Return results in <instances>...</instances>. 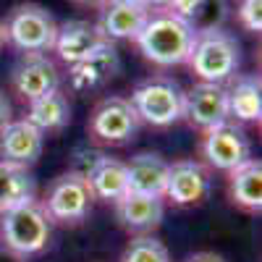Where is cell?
Wrapping results in <instances>:
<instances>
[{
  "instance_id": "1",
  "label": "cell",
  "mask_w": 262,
  "mask_h": 262,
  "mask_svg": "<svg viewBox=\"0 0 262 262\" xmlns=\"http://www.w3.org/2000/svg\"><path fill=\"white\" fill-rule=\"evenodd\" d=\"M194 37V27L181 16L170 11H149L147 24L142 27L134 42L149 63L160 66V69H170V66H181L189 60Z\"/></svg>"
},
{
  "instance_id": "2",
  "label": "cell",
  "mask_w": 262,
  "mask_h": 262,
  "mask_svg": "<svg viewBox=\"0 0 262 262\" xmlns=\"http://www.w3.org/2000/svg\"><path fill=\"white\" fill-rule=\"evenodd\" d=\"M238 63H242V48L231 32L223 27L196 32L186 66L200 81L228 84L238 71Z\"/></svg>"
},
{
  "instance_id": "3",
  "label": "cell",
  "mask_w": 262,
  "mask_h": 262,
  "mask_svg": "<svg viewBox=\"0 0 262 262\" xmlns=\"http://www.w3.org/2000/svg\"><path fill=\"white\" fill-rule=\"evenodd\" d=\"M53 236V223L42 207V202L32 200L21 207H13L0 215V242L6 252L16 259H27L45 252Z\"/></svg>"
},
{
  "instance_id": "4",
  "label": "cell",
  "mask_w": 262,
  "mask_h": 262,
  "mask_svg": "<svg viewBox=\"0 0 262 262\" xmlns=\"http://www.w3.org/2000/svg\"><path fill=\"white\" fill-rule=\"evenodd\" d=\"M128 102L134 105L142 123L155 128H168L184 116V90L179 86V81L163 74L139 81Z\"/></svg>"
},
{
  "instance_id": "5",
  "label": "cell",
  "mask_w": 262,
  "mask_h": 262,
  "mask_svg": "<svg viewBox=\"0 0 262 262\" xmlns=\"http://www.w3.org/2000/svg\"><path fill=\"white\" fill-rule=\"evenodd\" d=\"M3 32H6V42L11 48H16L21 55L50 53L55 45L58 24L48 8L37 3H21L3 21Z\"/></svg>"
},
{
  "instance_id": "6",
  "label": "cell",
  "mask_w": 262,
  "mask_h": 262,
  "mask_svg": "<svg viewBox=\"0 0 262 262\" xmlns=\"http://www.w3.org/2000/svg\"><path fill=\"white\" fill-rule=\"evenodd\" d=\"M142 121L126 97H105L100 100L92 113H90V121H86V134H90L95 142L100 144H113V147H121V144H128L131 139L137 137Z\"/></svg>"
},
{
  "instance_id": "7",
  "label": "cell",
  "mask_w": 262,
  "mask_h": 262,
  "mask_svg": "<svg viewBox=\"0 0 262 262\" xmlns=\"http://www.w3.org/2000/svg\"><path fill=\"white\" fill-rule=\"evenodd\" d=\"M200 158H202V165L207 170L231 173L233 168H238L242 163H247L252 158L249 137L244 134L242 126L231 123V121H226L221 126H212V128L202 131Z\"/></svg>"
},
{
  "instance_id": "8",
  "label": "cell",
  "mask_w": 262,
  "mask_h": 262,
  "mask_svg": "<svg viewBox=\"0 0 262 262\" xmlns=\"http://www.w3.org/2000/svg\"><path fill=\"white\" fill-rule=\"evenodd\" d=\"M92 191L86 186V181L76 173H63L53 181L48 189V196L42 207H45L50 223H63V226H79L86 221V215L92 210Z\"/></svg>"
},
{
  "instance_id": "9",
  "label": "cell",
  "mask_w": 262,
  "mask_h": 262,
  "mask_svg": "<svg viewBox=\"0 0 262 262\" xmlns=\"http://www.w3.org/2000/svg\"><path fill=\"white\" fill-rule=\"evenodd\" d=\"M11 81H13V92L24 102H34L39 97H48L60 90L58 66L53 58H48V53L21 55V60L13 66Z\"/></svg>"
},
{
  "instance_id": "10",
  "label": "cell",
  "mask_w": 262,
  "mask_h": 262,
  "mask_svg": "<svg viewBox=\"0 0 262 262\" xmlns=\"http://www.w3.org/2000/svg\"><path fill=\"white\" fill-rule=\"evenodd\" d=\"M191 128L207 131L228 121V92L226 84L196 81L191 90L184 92V116Z\"/></svg>"
},
{
  "instance_id": "11",
  "label": "cell",
  "mask_w": 262,
  "mask_h": 262,
  "mask_svg": "<svg viewBox=\"0 0 262 262\" xmlns=\"http://www.w3.org/2000/svg\"><path fill=\"white\" fill-rule=\"evenodd\" d=\"M210 191V170L200 160H176L168 165V181L163 200H170L179 207L200 205Z\"/></svg>"
},
{
  "instance_id": "12",
  "label": "cell",
  "mask_w": 262,
  "mask_h": 262,
  "mask_svg": "<svg viewBox=\"0 0 262 262\" xmlns=\"http://www.w3.org/2000/svg\"><path fill=\"white\" fill-rule=\"evenodd\" d=\"M121 71V58L113 42H105L102 48L90 53L84 60L69 66V84L74 92H95L105 86L111 79H116Z\"/></svg>"
},
{
  "instance_id": "13",
  "label": "cell",
  "mask_w": 262,
  "mask_h": 262,
  "mask_svg": "<svg viewBox=\"0 0 262 262\" xmlns=\"http://www.w3.org/2000/svg\"><path fill=\"white\" fill-rule=\"evenodd\" d=\"M42 144H45V134L37 131L27 118L21 121H8L0 128V160L13 163V165H34L42 155Z\"/></svg>"
},
{
  "instance_id": "14",
  "label": "cell",
  "mask_w": 262,
  "mask_h": 262,
  "mask_svg": "<svg viewBox=\"0 0 262 262\" xmlns=\"http://www.w3.org/2000/svg\"><path fill=\"white\" fill-rule=\"evenodd\" d=\"M105 42L107 39L102 37L97 24H92V21H81V18H71V21L58 24L53 50L58 53V58L63 63L74 66V63L84 60L90 53H95L97 48H102Z\"/></svg>"
},
{
  "instance_id": "15",
  "label": "cell",
  "mask_w": 262,
  "mask_h": 262,
  "mask_svg": "<svg viewBox=\"0 0 262 262\" xmlns=\"http://www.w3.org/2000/svg\"><path fill=\"white\" fill-rule=\"evenodd\" d=\"M116 215L126 231L131 233H149L155 231L163 223V196H149V194H134V191H126L121 200L116 202Z\"/></svg>"
},
{
  "instance_id": "16",
  "label": "cell",
  "mask_w": 262,
  "mask_h": 262,
  "mask_svg": "<svg viewBox=\"0 0 262 262\" xmlns=\"http://www.w3.org/2000/svg\"><path fill=\"white\" fill-rule=\"evenodd\" d=\"M149 8H137V6H126V3H105L100 11L97 27L107 42H118V39H137L142 27L147 24Z\"/></svg>"
},
{
  "instance_id": "17",
  "label": "cell",
  "mask_w": 262,
  "mask_h": 262,
  "mask_svg": "<svg viewBox=\"0 0 262 262\" xmlns=\"http://www.w3.org/2000/svg\"><path fill=\"white\" fill-rule=\"evenodd\" d=\"M168 165L158 152H139L126 163V176H128V191L134 194H149V196H163L165 181H168Z\"/></svg>"
},
{
  "instance_id": "18",
  "label": "cell",
  "mask_w": 262,
  "mask_h": 262,
  "mask_svg": "<svg viewBox=\"0 0 262 262\" xmlns=\"http://www.w3.org/2000/svg\"><path fill=\"white\" fill-rule=\"evenodd\" d=\"M86 186H90L95 200L102 202H118L121 196L128 191V176H126V163L107 158L100 152V158L95 160V165L90 168V173L84 176Z\"/></svg>"
},
{
  "instance_id": "19",
  "label": "cell",
  "mask_w": 262,
  "mask_h": 262,
  "mask_svg": "<svg viewBox=\"0 0 262 262\" xmlns=\"http://www.w3.org/2000/svg\"><path fill=\"white\" fill-rule=\"evenodd\" d=\"M228 196L244 212L259 215L262 210V163L249 158L228 173Z\"/></svg>"
},
{
  "instance_id": "20",
  "label": "cell",
  "mask_w": 262,
  "mask_h": 262,
  "mask_svg": "<svg viewBox=\"0 0 262 262\" xmlns=\"http://www.w3.org/2000/svg\"><path fill=\"white\" fill-rule=\"evenodd\" d=\"M228 92V118L242 123H259L262 116V81L257 74L233 76L226 86Z\"/></svg>"
},
{
  "instance_id": "21",
  "label": "cell",
  "mask_w": 262,
  "mask_h": 262,
  "mask_svg": "<svg viewBox=\"0 0 262 262\" xmlns=\"http://www.w3.org/2000/svg\"><path fill=\"white\" fill-rule=\"evenodd\" d=\"M37 184L24 165L0 160V215L34 200Z\"/></svg>"
},
{
  "instance_id": "22",
  "label": "cell",
  "mask_w": 262,
  "mask_h": 262,
  "mask_svg": "<svg viewBox=\"0 0 262 262\" xmlns=\"http://www.w3.org/2000/svg\"><path fill=\"white\" fill-rule=\"evenodd\" d=\"M27 121H29L37 131H42V134L63 131L66 126L71 123V105H69V97L58 90V92H53V95H48V97H39V100L29 102Z\"/></svg>"
},
{
  "instance_id": "23",
  "label": "cell",
  "mask_w": 262,
  "mask_h": 262,
  "mask_svg": "<svg viewBox=\"0 0 262 262\" xmlns=\"http://www.w3.org/2000/svg\"><path fill=\"white\" fill-rule=\"evenodd\" d=\"M170 13L181 16L194 32L217 29L226 18V0H170Z\"/></svg>"
},
{
  "instance_id": "24",
  "label": "cell",
  "mask_w": 262,
  "mask_h": 262,
  "mask_svg": "<svg viewBox=\"0 0 262 262\" xmlns=\"http://www.w3.org/2000/svg\"><path fill=\"white\" fill-rule=\"evenodd\" d=\"M121 262H170L168 247L155 236H137L121 254Z\"/></svg>"
},
{
  "instance_id": "25",
  "label": "cell",
  "mask_w": 262,
  "mask_h": 262,
  "mask_svg": "<svg viewBox=\"0 0 262 262\" xmlns=\"http://www.w3.org/2000/svg\"><path fill=\"white\" fill-rule=\"evenodd\" d=\"M236 16H238V24L247 32H252V34L262 32V0H242Z\"/></svg>"
},
{
  "instance_id": "26",
  "label": "cell",
  "mask_w": 262,
  "mask_h": 262,
  "mask_svg": "<svg viewBox=\"0 0 262 262\" xmlns=\"http://www.w3.org/2000/svg\"><path fill=\"white\" fill-rule=\"evenodd\" d=\"M11 111H13V107H11L8 95H6L3 90H0V128H3V126L11 121Z\"/></svg>"
},
{
  "instance_id": "27",
  "label": "cell",
  "mask_w": 262,
  "mask_h": 262,
  "mask_svg": "<svg viewBox=\"0 0 262 262\" xmlns=\"http://www.w3.org/2000/svg\"><path fill=\"white\" fill-rule=\"evenodd\" d=\"M189 262H226V259L215 252H200V254H191Z\"/></svg>"
},
{
  "instance_id": "28",
  "label": "cell",
  "mask_w": 262,
  "mask_h": 262,
  "mask_svg": "<svg viewBox=\"0 0 262 262\" xmlns=\"http://www.w3.org/2000/svg\"><path fill=\"white\" fill-rule=\"evenodd\" d=\"M147 6L155 8V11H168L170 8V0H147Z\"/></svg>"
},
{
  "instance_id": "29",
  "label": "cell",
  "mask_w": 262,
  "mask_h": 262,
  "mask_svg": "<svg viewBox=\"0 0 262 262\" xmlns=\"http://www.w3.org/2000/svg\"><path fill=\"white\" fill-rule=\"evenodd\" d=\"M74 3H79V6H97V8H102L105 3H111V0H74Z\"/></svg>"
},
{
  "instance_id": "30",
  "label": "cell",
  "mask_w": 262,
  "mask_h": 262,
  "mask_svg": "<svg viewBox=\"0 0 262 262\" xmlns=\"http://www.w3.org/2000/svg\"><path fill=\"white\" fill-rule=\"evenodd\" d=\"M116 3H126V6H137V8H149L147 0H116Z\"/></svg>"
},
{
  "instance_id": "31",
  "label": "cell",
  "mask_w": 262,
  "mask_h": 262,
  "mask_svg": "<svg viewBox=\"0 0 262 262\" xmlns=\"http://www.w3.org/2000/svg\"><path fill=\"white\" fill-rule=\"evenodd\" d=\"M6 45V32H3V18H0V50Z\"/></svg>"
}]
</instances>
